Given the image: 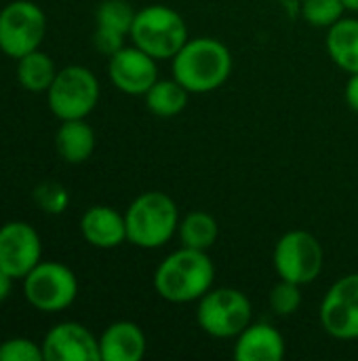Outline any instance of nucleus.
I'll return each instance as SVG.
<instances>
[{"label":"nucleus","mask_w":358,"mask_h":361,"mask_svg":"<svg viewBox=\"0 0 358 361\" xmlns=\"http://www.w3.org/2000/svg\"><path fill=\"white\" fill-rule=\"evenodd\" d=\"M215 281V264L203 250L179 247L154 271L156 294L173 305L198 302Z\"/></svg>","instance_id":"f257e3e1"},{"label":"nucleus","mask_w":358,"mask_h":361,"mask_svg":"<svg viewBox=\"0 0 358 361\" xmlns=\"http://www.w3.org/2000/svg\"><path fill=\"white\" fill-rule=\"evenodd\" d=\"M171 61L173 78H177L190 93H211L232 74L230 49L211 36L190 38Z\"/></svg>","instance_id":"f03ea898"},{"label":"nucleus","mask_w":358,"mask_h":361,"mask_svg":"<svg viewBox=\"0 0 358 361\" xmlns=\"http://www.w3.org/2000/svg\"><path fill=\"white\" fill-rule=\"evenodd\" d=\"M127 241L141 250L167 245L179 226V209L162 190H146L131 201L124 212Z\"/></svg>","instance_id":"7ed1b4c3"},{"label":"nucleus","mask_w":358,"mask_h":361,"mask_svg":"<svg viewBox=\"0 0 358 361\" xmlns=\"http://www.w3.org/2000/svg\"><path fill=\"white\" fill-rule=\"evenodd\" d=\"M129 38L156 61L173 59L190 40L186 19L167 4H148L135 13Z\"/></svg>","instance_id":"20e7f679"},{"label":"nucleus","mask_w":358,"mask_h":361,"mask_svg":"<svg viewBox=\"0 0 358 361\" xmlns=\"http://www.w3.org/2000/svg\"><path fill=\"white\" fill-rule=\"evenodd\" d=\"M251 322V300L236 288H211L198 300L196 324L211 338H236Z\"/></svg>","instance_id":"39448f33"},{"label":"nucleus","mask_w":358,"mask_h":361,"mask_svg":"<svg viewBox=\"0 0 358 361\" xmlns=\"http://www.w3.org/2000/svg\"><path fill=\"white\" fill-rule=\"evenodd\" d=\"M272 264L276 275L285 281L298 286L314 283L325 269L323 243L308 231H289L276 241Z\"/></svg>","instance_id":"423d86ee"},{"label":"nucleus","mask_w":358,"mask_h":361,"mask_svg":"<svg viewBox=\"0 0 358 361\" xmlns=\"http://www.w3.org/2000/svg\"><path fill=\"white\" fill-rule=\"evenodd\" d=\"M51 112L59 121L87 118L99 102V80L84 66H65L57 70L46 91Z\"/></svg>","instance_id":"0eeeda50"},{"label":"nucleus","mask_w":358,"mask_h":361,"mask_svg":"<svg viewBox=\"0 0 358 361\" xmlns=\"http://www.w3.org/2000/svg\"><path fill=\"white\" fill-rule=\"evenodd\" d=\"M23 294L34 309L44 313H59L76 300L78 279L65 264L40 260L23 277Z\"/></svg>","instance_id":"6e6552de"},{"label":"nucleus","mask_w":358,"mask_h":361,"mask_svg":"<svg viewBox=\"0 0 358 361\" xmlns=\"http://www.w3.org/2000/svg\"><path fill=\"white\" fill-rule=\"evenodd\" d=\"M46 34V15L32 0H13L0 11V51L19 59L40 47Z\"/></svg>","instance_id":"1a4fd4ad"},{"label":"nucleus","mask_w":358,"mask_h":361,"mask_svg":"<svg viewBox=\"0 0 358 361\" xmlns=\"http://www.w3.org/2000/svg\"><path fill=\"white\" fill-rule=\"evenodd\" d=\"M323 330L338 341L358 338V273L340 277L325 294L319 311Z\"/></svg>","instance_id":"9d476101"},{"label":"nucleus","mask_w":358,"mask_h":361,"mask_svg":"<svg viewBox=\"0 0 358 361\" xmlns=\"http://www.w3.org/2000/svg\"><path fill=\"white\" fill-rule=\"evenodd\" d=\"M42 260V241L27 222L13 220L0 226V269L13 279H23Z\"/></svg>","instance_id":"9b49d317"},{"label":"nucleus","mask_w":358,"mask_h":361,"mask_svg":"<svg viewBox=\"0 0 358 361\" xmlns=\"http://www.w3.org/2000/svg\"><path fill=\"white\" fill-rule=\"evenodd\" d=\"M108 74L112 85L124 95H146L158 80V66L152 55L139 47H122L108 61Z\"/></svg>","instance_id":"f8f14e48"},{"label":"nucleus","mask_w":358,"mask_h":361,"mask_svg":"<svg viewBox=\"0 0 358 361\" xmlns=\"http://www.w3.org/2000/svg\"><path fill=\"white\" fill-rule=\"evenodd\" d=\"M40 347L44 361H101L99 338L76 322L53 326Z\"/></svg>","instance_id":"ddd939ff"},{"label":"nucleus","mask_w":358,"mask_h":361,"mask_svg":"<svg viewBox=\"0 0 358 361\" xmlns=\"http://www.w3.org/2000/svg\"><path fill=\"white\" fill-rule=\"evenodd\" d=\"M135 8L127 0H103L95 11V34L93 44L103 55H114L124 47V38L131 34Z\"/></svg>","instance_id":"4468645a"},{"label":"nucleus","mask_w":358,"mask_h":361,"mask_svg":"<svg viewBox=\"0 0 358 361\" xmlns=\"http://www.w3.org/2000/svg\"><path fill=\"white\" fill-rule=\"evenodd\" d=\"M287 353L283 334L264 322H251L234 338V360L236 361H281Z\"/></svg>","instance_id":"2eb2a0df"},{"label":"nucleus","mask_w":358,"mask_h":361,"mask_svg":"<svg viewBox=\"0 0 358 361\" xmlns=\"http://www.w3.org/2000/svg\"><path fill=\"white\" fill-rule=\"evenodd\" d=\"M80 233L89 245L99 250H114L127 241L124 214L110 205H93L80 218Z\"/></svg>","instance_id":"dca6fc26"},{"label":"nucleus","mask_w":358,"mask_h":361,"mask_svg":"<svg viewBox=\"0 0 358 361\" xmlns=\"http://www.w3.org/2000/svg\"><path fill=\"white\" fill-rule=\"evenodd\" d=\"M146 347V334L135 322H114L99 336L101 361H139Z\"/></svg>","instance_id":"f3484780"},{"label":"nucleus","mask_w":358,"mask_h":361,"mask_svg":"<svg viewBox=\"0 0 358 361\" xmlns=\"http://www.w3.org/2000/svg\"><path fill=\"white\" fill-rule=\"evenodd\" d=\"M55 148L65 163L80 165L89 161L95 150V131L84 118L61 121L55 133Z\"/></svg>","instance_id":"a211bd4d"},{"label":"nucleus","mask_w":358,"mask_h":361,"mask_svg":"<svg viewBox=\"0 0 358 361\" xmlns=\"http://www.w3.org/2000/svg\"><path fill=\"white\" fill-rule=\"evenodd\" d=\"M327 53L331 61L348 72L358 74V19L342 17L327 30Z\"/></svg>","instance_id":"6ab92c4d"},{"label":"nucleus","mask_w":358,"mask_h":361,"mask_svg":"<svg viewBox=\"0 0 358 361\" xmlns=\"http://www.w3.org/2000/svg\"><path fill=\"white\" fill-rule=\"evenodd\" d=\"M143 99H146V108L152 114L160 118H171L186 110L190 91L177 78H165V80L158 78L143 95Z\"/></svg>","instance_id":"aec40b11"},{"label":"nucleus","mask_w":358,"mask_h":361,"mask_svg":"<svg viewBox=\"0 0 358 361\" xmlns=\"http://www.w3.org/2000/svg\"><path fill=\"white\" fill-rule=\"evenodd\" d=\"M57 76L55 61L42 51H32L17 59V80L25 91L46 93Z\"/></svg>","instance_id":"412c9836"},{"label":"nucleus","mask_w":358,"mask_h":361,"mask_svg":"<svg viewBox=\"0 0 358 361\" xmlns=\"http://www.w3.org/2000/svg\"><path fill=\"white\" fill-rule=\"evenodd\" d=\"M177 237L184 247L209 252L219 237V224L211 214L196 209V212H190L188 216L179 218Z\"/></svg>","instance_id":"4be33fe9"},{"label":"nucleus","mask_w":358,"mask_h":361,"mask_svg":"<svg viewBox=\"0 0 358 361\" xmlns=\"http://www.w3.org/2000/svg\"><path fill=\"white\" fill-rule=\"evenodd\" d=\"M344 2L342 0H304L302 4V17L312 27H325L329 30L335 21L344 17Z\"/></svg>","instance_id":"5701e85b"},{"label":"nucleus","mask_w":358,"mask_h":361,"mask_svg":"<svg viewBox=\"0 0 358 361\" xmlns=\"http://www.w3.org/2000/svg\"><path fill=\"white\" fill-rule=\"evenodd\" d=\"M270 309L279 315V317H289L295 315L302 307V286L293 283V281H285L281 279L268 296Z\"/></svg>","instance_id":"b1692460"},{"label":"nucleus","mask_w":358,"mask_h":361,"mask_svg":"<svg viewBox=\"0 0 358 361\" xmlns=\"http://www.w3.org/2000/svg\"><path fill=\"white\" fill-rule=\"evenodd\" d=\"M34 199L38 203V207L46 214H61L65 212L68 203H70V195L68 190L57 184V182H44L34 190Z\"/></svg>","instance_id":"393cba45"},{"label":"nucleus","mask_w":358,"mask_h":361,"mask_svg":"<svg viewBox=\"0 0 358 361\" xmlns=\"http://www.w3.org/2000/svg\"><path fill=\"white\" fill-rule=\"evenodd\" d=\"M44 353L30 338H8L0 345V361H42Z\"/></svg>","instance_id":"a878e982"},{"label":"nucleus","mask_w":358,"mask_h":361,"mask_svg":"<svg viewBox=\"0 0 358 361\" xmlns=\"http://www.w3.org/2000/svg\"><path fill=\"white\" fill-rule=\"evenodd\" d=\"M344 97H346L348 108L358 114V74H350V78H348V82H346Z\"/></svg>","instance_id":"bb28decb"},{"label":"nucleus","mask_w":358,"mask_h":361,"mask_svg":"<svg viewBox=\"0 0 358 361\" xmlns=\"http://www.w3.org/2000/svg\"><path fill=\"white\" fill-rule=\"evenodd\" d=\"M11 286H13V277L0 269V302H4V300L8 298V294H11Z\"/></svg>","instance_id":"cd10ccee"},{"label":"nucleus","mask_w":358,"mask_h":361,"mask_svg":"<svg viewBox=\"0 0 358 361\" xmlns=\"http://www.w3.org/2000/svg\"><path fill=\"white\" fill-rule=\"evenodd\" d=\"M346 11H352V13H358V0H342Z\"/></svg>","instance_id":"c85d7f7f"}]
</instances>
